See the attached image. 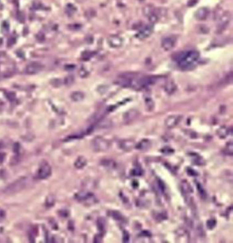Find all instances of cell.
<instances>
[{
	"label": "cell",
	"mask_w": 233,
	"mask_h": 243,
	"mask_svg": "<svg viewBox=\"0 0 233 243\" xmlns=\"http://www.w3.org/2000/svg\"><path fill=\"white\" fill-rule=\"evenodd\" d=\"M199 58H200V54L198 51H190L181 53L177 60L180 69L189 70L195 66V64L199 60Z\"/></svg>",
	"instance_id": "obj_1"
},
{
	"label": "cell",
	"mask_w": 233,
	"mask_h": 243,
	"mask_svg": "<svg viewBox=\"0 0 233 243\" xmlns=\"http://www.w3.org/2000/svg\"><path fill=\"white\" fill-rule=\"evenodd\" d=\"M27 185H28V179L27 177H21L8 185L3 192L6 195H14L25 189Z\"/></svg>",
	"instance_id": "obj_2"
},
{
	"label": "cell",
	"mask_w": 233,
	"mask_h": 243,
	"mask_svg": "<svg viewBox=\"0 0 233 243\" xmlns=\"http://www.w3.org/2000/svg\"><path fill=\"white\" fill-rule=\"evenodd\" d=\"M111 143L109 140L102 137H95L92 141V149L95 152H104L110 150Z\"/></svg>",
	"instance_id": "obj_3"
},
{
	"label": "cell",
	"mask_w": 233,
	"mask_h": 243,
	"mask_svg": "<svg viewBox=\"0 0 233 243\" xmlns=\"http://www.w3.org/2000/svg\"><path fill=\"white\" fill-rule=\"evenodd\" d=\"M75 199H77L78 201H80V202L83 203V204H87V205L95 204L96 201H97L93 194H91V193H82V192L77 194L75 196Z\"/></svg>",
	"instance_id": "obj_4"
},
{
	"label": "cell",
	"mask_w": 233,
	"mask_h": 243,
	"mask_svg": "<svg viewBox=\"0 0 233 243\" xmlns=\"http://www.w3.org/2000/svg\"><path fill=\"white\" fill-rule=\"evenodd\" d=\"M51 167L48 163H42L39 167L37 173H36V178L39 179H45L51 175Z\"/></svg>",
	"instance_id": "obj_5"
},
{
	"label": "cell",
	"mask_w": 233,
	"mask_h": 243,
	"mask_svg": "<svg viewBox=\"0 0 233 243\" xmlns=\"http://www.w3.org/2000/svg\"><path fill=\"white\" fill-rule=\"evenodd\" d=\"M43 69V66L38 63V62H32L30 64H28L26 68H25V73H27L28 75H33V74H36L38 72H40Z\"/></svg>",
	"instance_id": "obj_6"
},
{
	"label": "cell",
	"mask_w": 233,
	"mask_h": 243,
	"mask_svg": "<svg viewBox=\"0 0 233 243\" xmlns=\"http://www.w3.org/2000/svg\"><path fill=\"white\" fill-rule=\"evenodd\" d=\"M177 38L175 36H166L162 40V47L164 51H171L176 45Z\"/></svg>",
	"instance_id": "obj_7"
},
{
	"label": "cell",
	"mask_w": 233,
	"mask_h": 243,
	"mask_svg": "<svg viewBox=\"0 0 233 243\" xmlns=\"http://www.w3.org/2000/svg\"><path fill=\"white\" fill-rule=\"evenodd\" d=\"M153 33V26L147 25L140 29V31L136 35V37L140 40H144L150 36V35Z\"/></svg>",
	"instance_id": "obj_8"
},
{
	"label": "cell",
	"mask_w": 233,
	"mask_h": 243,
	"mask_svg": "<svg viewBox=\"0 0 233 243\" xmlns=\"http://www.w3.org/2000/svg\"><path fill=\"white\" fill-rule=\"evenodd\" d=\"M231 19V14L230 13H224L218 20V23H217V28H218V31H222L223 30L228 24L230 23V20Z\"/></svg>",
	"instance_id": "obj_9"
},
{
	"label": "cell",
	"mask_w": 233,
	"mask_h": 243,
	"mask_svg": "<svg viewBox=\"0 0 233 243\" xmlns=\"http://www.w3.org/2000/svg\"><path fill=\"white\" fill-rule=\"evenodd\" d=\"M181 118L182 116L180 115H171L165 119V126L169 128H172L179 123Z\"/></svg>",
	"instance_id": "obj_10"
},
{
	"label": "cell",
	"mask_w": 233,
	"mask_h": 243,
	"mask_svg": "<svg viewBox=\"0 0 233 243\" xmlns=\"http://www.w3.org/2000/svg\"><path fill=\"white\" fill-rule=\"evenodd\" d=\"M108 43L112 48H119L123 44V39L119 35H111L108 38Z\"/></svg>",
	"instance_id": "obj_11"
},
{
	"label": "cell",
	"mask_w": 233,
	"mask_h": 243,
	"mask_svg": "<svg viewBox=\"0 0 233 243\" xmlns=\"http://www.w3.org/2000/svg\"><path fill=\"white\" fill-rule=\"evenodd\" d=\"M209 15V10L207 7H201L199 8L195 12V18L198 20H205Z\"/></svg>",
	"instance_id": "obj_12"
},
{
	"label": "cell",
	"mask_w": 233,
	"mask_h": 243,
	"mask_svg": "<svg viewBox=\"0 0 233 243\" xmlns=\"http://www.w3.org/2000/svg\"><path fill=\"white\" fill-rule=\"evenodd\" d=\"M120 149L125 151H131L135 147V143L132 140H123L119 142Z\"/></svg>",
	"instance_id": "obj_13"
},
{
	"label": "cell",
	"mask_w": 233,
	"mask_h": 243,
	"mask_svg": "<svg viewBox=\"0 0 233 243\" xmlns=\"http://www.w3.org/2000/svg\"><path fill=\"white\" fill-rule=\"evenodd\" d=\"M139 113H140V112L135 111V110H131V111H129V112H126L125 115H124V121H125L126 123L132 122V121H133L135 118L138 117Z\"/></svg>",
	"instance_id": "obj_14"
},
{
	"label": "cell",
	"mask_w": 233,
	"mask_h": 243,
	"mask_svg": "<svg viewBox=\"0 0 233 243\" xmlns=\"http://www.w3.org/2000/svg\"><path fill=\"white\" fill-rule=\"evenodd\" d=\"M136 149L141 151H146L148 150L151 147V142L147 139H144V140H141L140 142L137 145H135Z\"/></svg>",
	"instance_id": "obj_15"
},
{
	"label": "cell",
	"mask_w": 233,
	"mask_h": 243,
	"mask_svg": "<svg viewBox=\"0 0 233 243\" xmlns=\"http://www.w3.org/2000/svg\"><path fill=\"white\" fill-rule=\"evenodd\" d=\"M164 89H165V92L167 94L172 95L177 90V85L172 80H169V81H167V83L164 86Z\"/></svg>",
	"instance_id": "obj_16"
},
{
	"label": "cell",
	"mask_w": 233,
	"mask_h": 243,
	"mask_svg": "<svg viewBox=\"0 0 233 243\" xmlns=\"http://www.w3.org/2000/svg\"><path fill=\"white\" fill-rule=\"evenodd\" d=\"M87 163V159L84 158L83 156H80L79 158L75 160L74 166H75V168H77V169H82V168H84V167L86 166Z\"/></svg>",
	"instance_id": "obj_17"
},
{
	"label": "cell",
	"mask_w": 233,
	"mask_h": 243,
	"mask_svg": "<svg viewBox=\"0 0 233 243\" xmlns=\"http://www.w3.org/2000/svg\"><path fill=\"white\" fill-rule=\"evenodd\" d=\"M85 97V95L80 91H74L71 94V99L74 102H80Z\"/></svg>",
	"instance_id": "obj_18"
},
{
	"label": "cell",
	"mask_w": 233,
	"mask_h": 243,
	"mask_svg": "<svg viewBox=\"0 0 233 243\" xmlns=\"http://www.w3.org/2000/svg\"><path fill=\"white\" fill-rule=\"evenodd\" d=\"M145 105H146L147 110L148 112H151V111H153L154 108H155V102H154L153 99L151 97H145Z\"/></svg>",
	"instance_id": "obj_19"
},
{
	"label": "cell",
	"mask_w": 233,
	"mask_h": 243,
	"mask_svg": "<svg viewBox=\"0 0 233 243\" xmlns=\"http://www.w3.org/2000/svg\"><path fill=\"white\" fill-rule=\"evenodd\" d=\"M230 131H231V128L230 129V128H226V127L223 126L217 131V134H218L219 137H221V138H225L227 135H229Z\"/></svg>",
	"instance_id": "obj_20"
},
{
	"label": "cell",
	"mask_w": 233,
	"mask_h": 243,
	"mask_svg": "<svg viewBox=\"0 0 233 243\" xmlns=\"http://www.w3.org/2000/svg\"><path fill=\"white\" fill-rule=\"evenodd\" d=\"M102 165L105 166L108 169H112L116 166V163L112 160H102Z\"/></svg>",
	"instance_id": "obj_21"
},
{
	"label": "cell",
	"mask_w": 233,
	"mask_h": 243,
	"mask_svg": "<svg viewBox=\"0 0 233 243\" xmlns=\"http://www.w3.org/2000/svg\"><path fill=\"white\" fill-rule=\"evenodd\" d=\"M155 9L153 6H147L143 8V14H144L145 16H147V17H148L150 14H152L153 13H155Z\"/></svg>",
	"instance_id": "obj_22"
},
{
	"label": "cell",
	"mask_w": 233,
	"mask_h": 243,
	"mask_svg": "<svg viewBox=\"0 0 233 243\" xmlns=\"http://www.w3.org/2000/svg\"><path fill=\"white\" fill-rule=\"evenodd\" d=\"M54 204H55V197L51 195L47 196L46 201H45V204H46L47 207H52Z\"/></svg>",
	"instance_id": "obj_23"
},
{
	"label": "cell",
	"mask_w": 233,
	"mask_h": 243,
	"mask_svg": "<svg viewBox=\"0 0 233 243\" xmlns=\"http://www.w3.org/2000/svg\"><path fill=\"white\" fill-rule=\"evenodd\" d=\"M181 187H182V190L184 191V192H186V193H188V192L191 193V192H192V188H191L189 183H187V181H185V180L182 182Z\"/></svg>",
	"instance_id": "obj_24"
},
{
	"label": "cell",
	"mask_w": 233,
	"mask_h": 243,
	"mask_svg": "<svg viewBox=\"0 0 233 243\" xmlns=\"http://www.w3.org/2000/svg\"><path fill=\"white\" fill-rule=\"evenodd\" d=\"M110 215H111V217H113L114 219H116V220H121L123 218V216L120 214V212H119V211H110Z\"/></svg>",
	"instance_id": "obj_25"
},
{
	"label": "cell",
	"mask_w": 233,
	"mask_h": 243,
	"mask_svg": "<svg viewBox=\"0 0 233 243\" xmlns=\"http://www.w3.org/2000/svg\"><path fill=\"white\" fill-rule=\"evenodd\" d=\"M88 71L87 70H86L85 68H81L80 71H79V75H80L81 78H85V77H87V75H88Z\"/></svg>",
	"instance_id": "obj_26"
},
{
	"label": "cell",
	"mask_w": 233,
	"mask_h": 243,
	"mask_svg": "<svg viewBox=\"0 0 233 243\" xmlns=\"http://www.w3.org/2000/svg\"><path fill=\"white\" fill-rule=\"evenodd\" d=\"M207 227L209 228V229H213L214 227L215 226V224H216V222H215V219H209L207 222Z\"/></svg>",
	"instance_id": "obj_27"
},
{
	"label": "cell",
	"mask_w": 233,
	"mask_h": 243,
	"mask_svg": "<svg viewBox=\"0 0 233 243\" xmlns=\"http://www.w3.org/2000/svg\"><path fill=\"white\" fill-rule=\"evenodd\" d=\"M97 224H98L99 230L103 231V229H104V220H102V218H99L97 221Z\"/></svg>",
	"instance_id": "obj_28"
},
{
	"label": "cell",
	"mask_w": 233,
	"mask_h": 243,
	"mask_svg": "<svg viewBox=\"0 0 233 243\" xmlns=\"http://www.w3.org/2000/svg\"><path fill=\"white\" fill-rule=\"evenodd\" d=\"M6 217V210L0 208V223L5 220Z\"/></svg>",
	"instance_id": "obj_29"
},
{
	"label": "cell",
	"mask_w": 233,
	"mask_h": 243,
	"mask_svg": "<svg viewBox=\"0 0 233 243\" xmlns=\"http://www.w3.org/2000/svg\"><path fill=\"white\" fill-rule=\"evenodd\" d=\"M73 81H74L73 76H68V77H66V78L65 79V83H66V85H71Z\"/></svg>",
	"instance_id": "obj_30"
},
{
	"label": "cell",
	"mask_w": 233,
	"mask_h": 243,
	"mask_svg": "<svg viewBox=\"0 0 233 243\" xmlns=\"http://www.w3.org/2000/svg\"><path fill=\"white\" fill-rule=\"evenodd\" d=\"M225 149L228 150V154H229V155H232V142L228 143Z\"/></svg>",
	"instance_id": "obj_31"
},
{
	"label": "cell",
	"mask_w": 233,
	"mask_h": 243,
	"mask_svg": "<svg viewBox=\"0 0 233 243\" xmlns=\"http://www.w3.org/2000/svg\"><path fill=\"white\" fill-rule=\"evenodd\" d=\"M133 174L134 175H141L142 174V171L140 169H138V168H135L133 170Z\"/></svg>",
	"instance_id": "obj_32"
},
{
	"label": "cell",
	"mask_w": 233,
	"mask_h": 243,
	"mask_svg": "<svg viewBox=\"0 0 233 243\" xmlns=\"http://www.w3.org/2000/svg\"><path fill=\"white\" fill-rule=\"evenodd\" d=\"M6 96L7 97L10 99V100H14V99H15V97H16V96H15V94H14V92H9Z\"/></svg>",
	"instance_id": "obj_33"
},
{
	"label": "cell",
	"mask_w": 233,
	"mask_h": 243,
	"mask_svg": "<svg viewBox=\"0 0 233 243\" xmlns=\"http://www.w3.org/2000/svg\"><path fill=\"white\" fill-rule=\"evenodd\" d=\"M102 240V236L100 235V234H98V235L94 237V242H101Z\"/></svg>",
	"instance_id": "obj_34"
},
{
	"label": "cell",
	"mask_w": 233,
	"mask_h": 243,
	"mask_svg": "<svg viewBox=\"0 0 233 243\" xmlns=\"http://www.w3.org/2000/svg\"><path fill=\"white\" fill-rule=\"evenodd\" d=\"M6 158V154L5 153H0V164H2L5 161Z\"/></svg>",
	"instance_id": "obj_35"
},
{
	"label": "cell",
	"mask_w": 233,
	"mask_h": 243,
	"mask_svg": "<svg viewBox=\"0 0 233 243\" xmlns=\"http://www.w3.org/2000/svg\"><path fill=\"white\" fill-rule=\"evenodd\" d=\"M125 234H124V241H126V242H127L128 241H129V235H128V233H127V232H126V233H124Z\"/></svg>",
	"instance_id": "obj_36"
}]
</instances>
